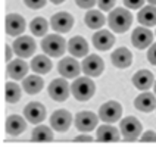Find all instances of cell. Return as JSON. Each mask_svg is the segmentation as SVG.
<instances>
[{
    "mask_svg": "<svg viewBox=\"0 0 156 147\" xmlns=\"http://www.w3.org/2000/svg\"><path fill=\"white\" fill-rule=\"evenodd\" d=\"M131 22H133V15L130 10L124 8L113 9L108 16V24L113 33H125L131 26Z\"/></svg>",
    "mask_w": 156,
    "mask_h": 147,
    "instance_id": "6da1fadb",
    "label": "cell"
},
{
    "mask_svg": "<svg viewBox=\"0 0 156 147\" xmlns=\"http://www.w3.org/2000/svg\"><path fill=\"white\" fill-rule=\"evenodd\" d=\"M94 91L96 86L90 79V77H78L71 86V94L80 102L90 100L94 96Z\"/></svg>",
    "mask_w": 156,
    "mask_h": 147,
    "instance_id": "7a4b0ae2",
    "label": "cell"
},
{
    "mask_svg": "<svg viewBox=\"0 0 156 147\" xmlns=\"http://www.w3.org/2000/svg\"><path fill=\"white\" fill-rule=\"evenodd\" d=\"M41 49L46 54H49L52 58H61L66 50V41L63 37L58 34L46 35L41 41Z\"/></svg>",
    "mask_w": 156,
    "mask_h": 147,
    "instance_id": "3957f363",
    "label": "cell"
},
{
    "mask_svg": "<svg viewBox=\"0 0 156 147\" xmlns=\"http://www.w3.org/2000/svg\"><path fill=\"white\" fill-rule=\"evenodd\" d=\"M119 128H121L122 137L127 140V141L137 140L140 137V134H141V130H143L141 122H140L137 118H134V116H127V118H124L121 121Z\"/></svg>",
    "mask_w": 156,
    "mask_h": 147,
    "instance_id": "277c9868",
    "label": "cell"
},
{
    "mask_svg": "<svg viewBox=\"0 0 156 147\" xmlns=\"http://www.w3.org/2000/svg\"><path fill=\"white\" fill-rule=\"evenodd\" d=\"M122 115V106L115 100L106 102L102 104V107L99 109V118L106 124H113V122L119 121Z\"/></svg>",
    "mask_w": 156,
    "mask_h": 147,
    "instance_id": "5b68a950",
    "label": "cell"
},
{
    "mask_svg": "<svg viewBox=\"0 0 156 147\" xmlns=\"http://www.w3.org/2000/svg\"><path fill=\"white\" fill-rule=\"evenodd\" d=\"M131 43L134 47L144 50L146 47H150L153 43V33L147 26H137V28H134V31L131 34Z\"/></svg>",
    "mask_w": 156,
    "mask_h": 147,
    "instance_id": "8992f818",
    "label": "cell"
},
{
    "mask_svg": "<svg viewBox=\"0 0 156 147\" xmlns=\"http://www.w3.org/2000/svg\"><path fill=\"white\" fill-rule=\"evenodd\" d=\"M71 94V87L63 78L53 79L49 86V96L56 102H65Z\"/></svg>",
    "mask_w": 156,
    "mask_h": 147,
    "instance_id": "52a82bcc",
    "label": "cell"
},
{
    "mask_svg": "<svg viewBox=\"0 0 156 147\" xmlns=\"http://www.w3.org/2000/svg\"><path fill=\"white\" fill-rule=\"evenodd\" d=\"M81 68L87 77H99V75H102V72L105 69V62L100 56L90 54V56L84 58Z\"/></svg>",
    "mask_w": 156,
    "mask_h": 147,
    "instance_id": "ba28073f",
    "label": "cell"
},
{
    "mask_svg": "<svg viewBox=\"0 0 156 147\" xmlns=\"http://www.w3.org/2000/svg\"><path fill=\"white\" fill-rule=\"evenodd\" d=\"M13 52L16 53V56L19 58H30L37 49L34 38L28 37V35H21L13 41Z\"/></svg>",
    "mask_w": 156,
    "mask_h": 147,
    "instance_id": "9c48e42d",
    "label": "cell"
},
{
    "mask_svg": "<svg viewBox=\"0 0 156 147\" xmlns=\"http://www.w3.org/2000/svg\"><path fill=\"white\" fill-rule=\"evenodd\" d=\"M24 116L30 124H40L46 119V107L38 102H31L24 107Z\"/></svg>",
    "mask_w": 156,
    "mask_h": 147,
    "instance_id": "30bf717a",
    "label": "cell"
},
{
    "mask_svg": "<svg viewBox=\"0 0 156 147\" xmlns=\"http://www.w3.org/2000/svg\"><path fill=\"white\" fill-rule=\"evenodd\" d=\"M72 124V115L65 109H59V110H55L50 116V125L52 128H55L59 132H65Z\"/></svg>",
    "mask_w": 156,
    "mask_h": 147,
    "instance_id": "8fae6325",
    "label": "cell"
},
{
    "mask_svg": "<svg viewBox=\"0 0 156 147\" xmlns=\"http://www.w3.org/2000/svg\"><path fill=\"white\" fill-rule=\"evenodd\" d=\"M97 116L96 113L90 112V110H83V112L77 113L75 116V127L77 130L84 131V132H90L97 127Z\"/></svg>",
    "mask_w": 156,
    "mask_h": 147,
    "instance_id": "7c38bea8",
    "label": "cell"
},
{
    "mask_svg": "<svg viewBox=\"0 0 156 147\" xmlns=\"http://www.w3.org/2000/svg\"><path fill=\"white\" fill-rule=\"evenodd\" d=\"M50 25L52 28L56 31V33H68L72 25H74V18L72 15H69L68 12H58L52 16V21H50Z\"/></svg>",
    "mask_w": 156,
    "mask_h": 147,
    "instance_id": "4fadbf2b",
    "label": "cell"
},
{
    "mask_svg": "<svg viewBox=\"0 0 156 147\" xmlns=\"http://www.w3.org/2000/svg\"><path fill=\"white\" fill-rule=\"evenodd\" d=\"M58 71L63 78H77L80 72L83 71L81 65L74 58H63L58 63Z\"/></svg>",
    "mask_w": 156,
    "mask_h": 147,
    "instance_id": "5bb4252c",
    "label": "cell"
},
{
    "mask_svg": "<svg viewBox=\"0 0 156 147\" xmlns=\"http://www.w3.org/2000/svg\"><path fill=\"white\" fill-rule=\"evenodd\" d=\"M27 28L25 19L24 16L18 15V13H9L6 16V34L12 37L21 35Z\"/></svg>",
    "mask_w": 156,
    "mask_h": 147,
    "instance_id": "9a60e30c",
    "label": "cell"
},
{
    "mask_svg": "<svg viewBox=\"0 0 156 147\" xmlns=\"http://www.w3.org/2000/svg\"><path fill=\"white\" fill-rule=\"evenodd\" d=\"M93 44L97 50L106 52L115 44V35L108 30H100L93 35Z\"/></svg>",
    "mask_w": 156,
    "mask_h": 147,
    "instance_id": "2e32d148",
    "label": "cell"
},
{
    "mask_svg": "<svg viewBox=\"0 0 156 147\" xmlns=\"http://www.w3.org/2000/svg\"><path fill=\"white\" fill-rule=\"evenodd\" d=\"M111 61H112L113 66H116L119 69H125L133 62V54L127 47H119L111 54Z\"/></svg>",
    "mask_w": 156,
    "mask_h": 147,
    "instance_id": "e0dca14e",
    "label": "cell"
},
{
    "mask_svg": "<svg viewBox=\"0 0 156 147\" xmlns=\"http://www.w3.org/2000/svg\"><path fill=\"white\" fill-rule=\"evenodd\" d=\"M153 82H155V77H153V74L147 69L139 71V72H136L134 77H133V84H134V87H136L137 90H141V91H147L149 88L153 86Z\"/></svg>",
    "mask_w": 156,
    "mask_h": 147,
    "instance_id": "ac0fdd59",
    "label": "cell"
},
{
    "mask_svg": "<svg viewBox=\"0 0 156 147\" xmlns=\"http://www.w3.org/2000/svg\"><path fill=\"white\" fill-rule=\"evenodd\" d=\"M68 50L74 58H84L88 53V43L86 38L75 35L68 41Z\"/></svg>",
    "mask_w": 156,
    "mask_h": 147,
    "instance_id": "d6986e66",
    "label": "cell"
},
{
    "mask_svg": "<svg viewBox=\"0 0 156 147\" xmlns=\"http://www.w3.org/2000/svg\"><path fill=\"white\" fill-rule=\"evenodd\" d=\"M134 106L140 112H152L156 109V97L152 93H141L140 96L136 97Z\"/></svg>",
    "mask_w": 156,
    "mask_h": 147,
    "instance_id": "ffe728a7",
    "label": "cell"
},
{
    "mask_svg": "<svg viewBox=\"0 0 156 147\" xmlns=\"http://www.w3.org/2000/svg\"><path fill=\"white\" fill-rule=\"evenodd\" d=\"M8 75L12 79H22L25 78V75L28 74V63L24 62L22 59H15V61L9 62L8 63Z\"/></svg>",
    "mask_w": 156,
    "mask_h": 147,
    "instance_id": "44dd1931",
    "label": "cell"
},
{
    "mask_svg": "<svg viewBox=\"0 0 156 147\" xmlns=\"http://www.w3.org/2000/svg\"><path fill=\"white\" fill-rule=\"evenodd\" d=\"M27 128V122L24 118L18 116V115H10L6 119V132L9 135H19L22 134Z\"/></svg>",
    "mask_w": 156,
    "mask_h": 147,
    "instance_id": "7402d4cb",
    "label": "cell"
},
{
    "mask_svg": "<svg viewBox=\"0 0 156 147\" xmlns=\"http://www.w3.org/2000/svg\"><path fill=\"white\" fill-rule=\"evenodd\" d=\"M139 22L143 26H155L156 25V6L155 5H149L141 8V10H139V15H137Z\"/></svg>",
    "mask_w": 156,
    "mask_h": 147,
    "instance_id": "603a6c76",
    "label": "cell"
},
{
    "mask_svg": "<svg viewBox=\"0 0 156 147\" xmlns=\"http://www.w3.org/2000/svg\"><path fill=\"white\" fill-rule=\"evenodd\" d=\"M97 140L103 143L118 141L119 140V131L112 125H100L97 128Z\"/></svg>",
    "mask_w": 156,
    "mask_h": 147,
    "instance_id": "cb8c5ba5",
    "label": "cell"
},
{
    "mask_svg": "<svg viewBox=\"0 0 156 147\" xmlns=\"http://www.w3.org/2000/svg\"><path fill=\"white\" fill-rule=\"evenodd\" d=\"M84 22L91 30H99L106 24V18L100 10H88L84 16Z\"/></svg>",
    "mask_w": 156,
    "mask_h": 147,
    "instance_id": "d4e9b609",
    "label": "cell"
},
{
    "mask_svg": "<svg viewBox=\"0 0 156 147\" xmlns=\"http://www.w3.org/2000/svg\"><path fill=\"white\" fill-rule=\"evenodd\" d=\"M43 87H44V81L38 75H28L22 81V88L28 94H37L38 91H41Z\"/></svg>",
    "mask_w": 156,
    "mask_h": 147,
    "instance_id": "484cf974",
    "label": "cell"
},
{
    "mask_svg": "<svg viewBox=\"0 0 156 147\" xmlns=\"http://www.w3.org/2000/svg\"><path fill=\"white\" fill-rule=\"evenodd\" d=\"M31 69L34 71L35 74L44 75L52 69V61L44 54H38V56L33 58V61H31Z\"/></svg>",
    "mask_w": 156,
    "mask_h": 147,
    "instance_id": "4316f807",
    "label": "cell"
},
{
    "mask_svg": "<svg viewBox=\"0 0 156 147\" xmlns=\"http://www.w3.org/2000/svg\"><path fill=\"white\" fill-rule=\"evenodd\" d=\"M33 141H38V143H46V141H52L53 140V132L49 127L46 125H38L34 128L33 134H31Z\"/></svg>",
    "mask_w": 156,
    "mask_h": 147,
    "instance_id": "83f0119b",
    "label": "cell"
},
{
    "mask_svg": "<svg viewBox=\"0 0 156 147\" xmlns=\"http://www.w3.org/2000/svg\"><path fill=\"white\" fill-rule=\"evenodd\" d=\"M30 30L31 33L37 37H43V35L47 34V30H49V22L41 16H37L31 21L30 24Z\"/></svg>",
    "mask_w": 156,
    "mask_h": 147,
    "instance_id": "f1b7e54d",
    "label": "cell"
},
{
    "mask_svg": "<svg viewBox=\"0 0 156 147\" xmlns=\"http://www.w3.org/2000/svg\"><path fill=\"white\" fill-rule=\"evenodd\" d=\"M5 97L8 103H16L21 100V88L15 82H6L5 86Z\"/></svg>",
    "mask_w": 156,
    "mask_h": 147,
    "instance_id": "f546056e",
    "label": "cell"
},
{
    "mask_svg": "<svg viewBox=\"0 0 156 147\" xmlns=\"http://www.w3.org/2000/svg\"><path fill=\"white\" fill-rule=\"evenodd\" d=\"M124 5L125 8L128 9H141L143 5H144V0H124Z\"/></svg>",
    "mask_w": 156,
    "mask_h": 147,
    "instance_id": "4dcf8cb0",
    "label": "cell"
},
{
    "mask_svg": "<svg viewBox=\"0 0 156 147\" xmlns=\"http://www.w3.org/2000/svg\"><path fill=\"white\" fill-rule=\"evenodd\" d=\"M97 3H99L100 10H109L111 12V9L115 6L116 0H97Z\"/></svg>",
    "mask_w": 156,
    "mask_h": 147,
    "instance_id": "1f68e13d",
    "label": "cell"
},
{
    "mask_svg": "<svg viewBox=\"0 0 156 147\" xmlns=\"http://www.w3.org/2000/svg\"><path fill=\"white\" fill-rule=\"evenodd\" d=\"M46 2H47V0H24V3H25L30 9H40V8H43L44 5H46Z\"/></svg>",
    "mask_w": 156,
    "mask_h": 147,
    "instance_id": "d6a6232c",
    "label": "cell"
},
{
    "mask_svg": "<svg viewBox=\"0 0 156 147\" xmlns=\"http://www.w3.org/2000/svg\"><path fill=\"white\" fill-rule=\"evenodd\" d=\"M75 3L83 9H91L97 3V0H75Z\"/></svg>",
    "mask_w": 156,
    "mask_h": 147,
    "instance_id": "836d02e7",
    "label": "cell"
},
{
    "mask_svg": "<svg viewBox=\"0 0 156 147\" xmlns=\"http://www.w3.org/2000/svg\"><path fill=\"white\" fill-rule=\"evenodd\" d=\"M147 59H149V62H150L152 65H155V66H156V43L152 44V46L149 47V50H147Z\"/></svg>",
    "mask_w": 156,
    "mask_h": 147,
    "instance_id": "e575fe53",
    "label": "cell"
},
{
    "mask_svg": "<svg viewBox=\"0 0 156 147\" xmlns=\"http://www.w3.org/2000/svg\"><path fill=\"white\" fill-rule=\"evenodd\" d=\"M140 141H143V143H146V141H156V132L155 131H146L140 137Z\"/></svg>",
    "mask_w": 156,
    "mask_h": 147,
    "instance_id": "d590c367",
    "label": "cell"
},
{
    "mask_svg": "<svg viewBox=\"0 0 156 147\" xmlns=\"http://www.w3.org/2000/svg\"><path fill=\"white\" fill-rule=\"evenodd\" d=\"M75 141L77 143H90V141H93V137H90V135H78V137H75Z\"/></svg>",
    "mask_w": 156,
    "mask_h": 147,
    "instance_id": "8d00e7d4",
    "label": "cell"
},
{
    "mask_svg": "<svg viewBox=\"0 0 156 147\" xmlns=\"http://www.w3.org/2000/svg\"><path fill=\"white\" fill-rule=\"evenodd\" d=\"M5 52H6V58H5V59L9 62L12 59V49H10V46H8V44L5 46Z\"/></svg>",
    "mask_w": 156,
    "mask_h": 147,
    "instance_id": "74e56055",
    "label": "cell"
},
{
    "mask_svg": "<svg viewBox=\"0 0 156 147\" xmlns=\"http://www.w3.org/2000/svg\"><path fill=\"white\" fill-rule=\"evenodd\" d=\"M50 2H52L53 5H61V3H63L65 0H50Z\"/></svg>",
    "mask_w": 156,
    "mask_h": 147,
    "instance_id": "f35d334b",
    "label": "cell"
},
{
    "mask_svg": "<svg viewBox=\"0 0 156 147\" xmlns=\"http://www.w3.org/2000/svg\"><path fill=\"white\" fill-rule=\"evenodd\" d=\"M147 2L150 3V5H155V6H156V0H147Z\"/></svg>",
    "mask_w": 156,
    "mask_h": 147,
    "instance_id": "ab89813d",
    "label": "cell"
},
{
    "mask_svg": "<svg viewBox=\"0 0 156 147\" xmlns=\"http://www.w3.org/2000/svg\"><path fill=\"white\" fill-rule=\"evenodd\" d=\"M153 88H155V94H156V82L153 84Z\"/></svg>",
    "mask_w": 156,
    "mask_h": 147,
    "instance_id": "60d3db41",
    "label": "cell"
}]
</instances>
